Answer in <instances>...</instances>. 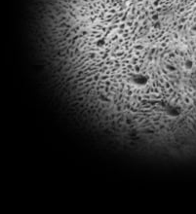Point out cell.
Listing matches in <instances>:
<instances>
[{
  "label": "cell",
  "instance_id": "277c9868",
  "mask_svg": "<svg viewBox=\"0 0 196 214\" xmlns=\"http://www.w3.org/2000/svg\"><path fill=\"white\" fill-rule=\"evenodd\" d=\"M105 41L103 40V39H100V40H98V42H97V44H98L99 47H103V45H105Z\"/></svg>",
  "mask_w": 196,
  "mask_h": 214
},
{
  "label": "cell",
  "instance_id": "6da1fadb",
  "mask_svg": "<svg viewBox=\"0 0 196 214\" xmlns=\"http://www.w3.org/2000/svg\"><path fill=\"white\" fill-rule=\"evenodd\" d=\"M149 82V76L142 73H136L129 78V83L137 88H144Z\"/></svg>",
  "mask_w": 196,
  "mask_h": 214
},
{
  "label": "cell",
  "instance_id": "3957f363",
  "mask_svg": "<svg viewBox=\"0 0 196 214\" xmlns=\"http://www.w3.org/2000/svg\"><path fill=\"white\" fill-rule=\"evenodd\" d=\"M183 66H184V68H185L186 70H191V68L193 67V63L190 61V59H187V61H184Z\"/></svg>",
  "mask_w": 196,
  "mask_h": 214
},
{
  "label": "cell",
  "instance_id": "5b68a950",
  "mask_svg": "<svg viewBox=\"0 0 196 214\" xmlns=\"http://www.w3.org/2000/svg\"><path fill=\"white\" fill-rule=\"evenodd\" d=\"M152 19H153L154 20H158V16H154V17L152 18Z\"/></svg>",
  "mask_w": 196,
  "mask_h": 214
},
{
  "label": "cell",
  "instance_id": "7a4b0ae2",
  "mask_svg": "<svg viewBox=\"0 0 196 214\" xmlns=\"http://www.w3.org/2000/svg\"><path fill=\"white\" fill-rule=\"evenodd\" d=\"M166 112H167V115L170 117V118H177L179 116H181V107L176 106V105H167V109H166Z\"/></svg>",
  "mask_w": 196,
  "mask_h": 214
}]
</instances>
